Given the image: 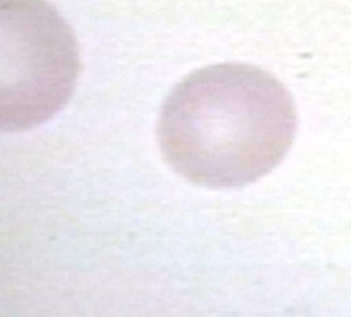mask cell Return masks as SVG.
I'll list each match as a JSON object with an SVG mask.
<instances>
[{
  "mask_svg": "<svg viewBox=\"0 0 351 317\" xmlns=\"http://www.w3.org/2000/svg\"><path fill=\"white\" fill-rule=\"evenodd\" d=\"M80 73L73 30L47 0H0V131L38 128L68 105Z\"/></svg>",
  "mask_w": 351,
  "mask_h": 317,
  "instance_id": "2",
  "label": "cell"
},
{
  "mask_svg": "<svg viewBox=\"0 0 351 317\" xmlns=\"http://www.w3.org/2000/svg\"><path fill=\"white\" fill-rule=\"evenodd\" d=\"M286 87L249 64L197 69L178 84L160 114V146L184 179L238 188L270 174L295 140Z\"/></svg>",
  "mask_w": 351,
  "mask_h": 317,
  "instance_id": "1",
  "label": "cell"
}]
</instances>
